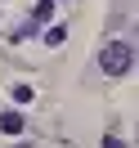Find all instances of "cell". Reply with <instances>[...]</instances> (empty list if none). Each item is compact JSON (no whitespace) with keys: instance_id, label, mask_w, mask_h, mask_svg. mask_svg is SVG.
<instances>
[{"instance_id":"4","label":"cell","mask_w":139,"mask_h":148,"mask_svg":"<svg viewBox=\"0 0 139 148\" xmlns=\"http://www.w3.org/2000/svg\"><path fill=\"white\" fill-rule=\"evenodd\" d=\"M63 36H67L63 27H49V32H45V45H63Z\"/></svg>"},{"instance_id":"2","label":"cell","mask_w":139,"mask_h":148,"mask_svg":"<svg viewBox=\"0 0 139 148\" xmlns=\"http://www.w3.org/2000/svg\"><path fill=\"white\" fill-rule=\"evenodd\" d=\"M49 18H54V0H36V9H31V27H27V32H36L40 23H49ZM27 32H23V36H27Z\"/></svg>"},{"instance_id":"1","label":"cell","mask_w":139,"mask_h":148,"mask_svg":"<svg viewBox=\"0 0 139 148\" xmlns=\"http://www.w3.org/2000/svg\"><path fill=\"white\" fill-rule=\"evenodd\" d=\"M130 58H135V54H130L126 40H112V45L99 54V67H103L108 76H126V72H130Z\"/></svg>"},{"instance_id":"3","label":"cell","mask_w":139,"mask_h":148,"mask_svg":"<svg viewBox=\"0 0 139 148\" xmlns=\"http://www.w3.org/2000/svg\"><path fill=\"white\" fill-rule=\"evenodd\" d=\"M0 130H5V135H18V130H23V117H18V112H5V117H0Z\"/></svg>"},{"instance_id":"5","label":"cell","mask_w":139,"mask_h":148,"mask_svg":"<svg viewBox=\"0 0 139 148\" xmlns=\"http://www.w3.org/2000/svg\"><path fill=\"white\" fill-rule=\"evenodd\" d=\"M103 148H126V144H121V139H112V135H108V139H103Z\"/></svg>"}]
</instances>
